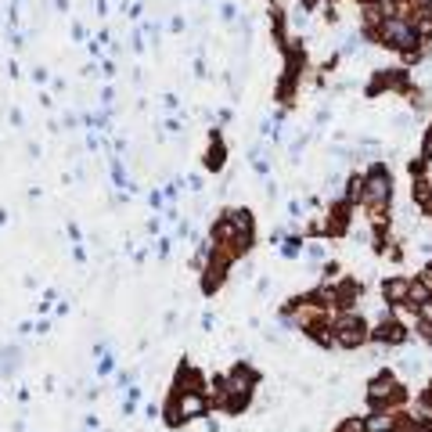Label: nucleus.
<instances>
[{"mask_svg": "<svg viewBox=\"0 0 432 432\" xmlns=\"http://www.w3.org/2000/svg\"><path fill=\"white\" fill-rule=\"evenodd\" d=\"M382 33H385V40H393L396 47H411V43L418 40V36H414V29H407L404 22H396V18H393V22H385Z\"/></svg>", "mask_w": 432, "mask_h": 432, "instance_id": "nucleus-1", "label": "nucleus"}, {"mask_svg": "<svg viewBox=\"0 0 432 432\" xmlns=\"http://www.w3.org/2000/svg\"><path fill=\"white\" fill-rule=\"evenodd\" d=\"M375 338H382V342H404L407 331L400 328V324H382V328L375 331Z\"/></svg>", "mask_w": 432, "mask_h": 432, "instance_id": "nucleus-2", "label": "nucleus"}, {"mask_svg": "<svg viewBox=\"0 0 432 432\" xmlns=\"http://www.w3.org/2000/svg\"><path fill=\"white\" fill-rule=\"evenodd\" d=\"M385 296L389 299H404V296H411V285L407 281H385Z\"/></svg>", "mask_w": 432, "mask_h": 432, "instance_id": "nucleus-3", "label": "nucleus"}, {"mask_svg": "<svg viewBox=\"0 0 432 432\" xmlns=\"http://www.w3.org/2000/svg\"><path fill=\"white\" fill-rule=\"evenodd\" d=\"M206 166H209V169H220V166H223V148H220V144H216V148H209Z\"/></svg>", "mask_w": 432, "mask_h": 432, "instance_id": "nucleus-4", "label": "nucleus"}, {"mask_svg": "<svg viewBox=\"0 0 432 432\" xmlns=\"http://www.w3.org/2000/svg\"><path fill=\"white\" fill-rule=\"evenodd\" d=\"M202 411V396H184V414H198Z\"/></svg>", "mask_w": 432, "mask_h": 432, "instance_id": "nucleus-5", "label": "nucleus"}, {"mask_svg": "<svg viewBox=\"0 0 432 432\" xmlns=\"http://www.w3.org/2000/svg\"><path fill=\"white\" fill-rule=\"evenodd\" d=\"M389 425H393V422L385 418V414H375V422H367V429H371V432H385Z\"/></svg>", "mask_w": 432, "mask_h": 432, "instance_id": "nucleus-6", "label": "nucleus"}, {"mask_svg": "<svg viewBox=\"0 0 432 432\" xmlns=\"http://www.w3.org/2000/svg\"><path fill=\"white\" fill-rule=\"evenodd\" d=\"M422 314H425V317H429V321H432V299H429V303H425V306H422Z\"/></svg>", "mask_w": 432, "mask_h": 432, "instance_id": "nucleus-7", "label": "nucleus"}]
</instances>
